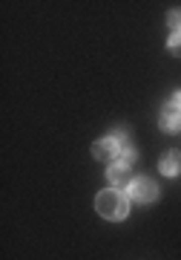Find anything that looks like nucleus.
<instances>
[{"instance_id":"nucleus-8","label":"nucleus","mask_w":181,"mask_h":260,"mask_svg":"<svg viewBox=\"0 0 181 260\" xmlns=\"http://www.w3.org/2000/svg\"><path fill=\"white\" fill-rule=\"evenodd\" d=\"M170 52H172V55H181V32H172V38H170Z\"/></svg>"},{"instance_id":"nucleus-4","label":"nucleus","mask_w":181,"mask_h":260,"mask_svg":"<svg viewBox=\"0 0 181 260\" xmlns=\"http://www.w3.org/2000/svg\"><path fill=\"white\" fill-rule=\"evenodd\" d=\"M132 197H135L138 203H155V197H158V185H155L153 179L138 177L135 182H132Z\"/></svg>"},{"instance_id":"nucleus-9","label":"nucleus","mask_w":181,"mask_h":260,"mask_svg":"<svg viewBox=\"0 0 181 260\" xmlns=\"http://www.w3.org/2000/svg\"><path fill=\"white\" fill-rule=\"evenodd\" d=\"M112 139H115L118 145H121V148H124V145H129V142H127V130H124V127L112 130Z\"/></svg>"},{"instance_id":"nucleus-2","label":"nucleus","mask_w":181,"mask_h":260,"mask_svg":"<svg viewBox=\"0 0 181 260\" xmlns=\"http://www.w3.org/2000/svg\"><path fill=\"white\" fill-rule=\"evenodd\" d=\"M118 153H121V145H118L112 136H109V139H98L92 145V156L101 159V162H115Z\"/></svg>"},{"instance_id":"nucleus-6","label":"nucleus","mask_w":181,"mask_h":260,"mask_svg":"<svg viewBox=\"0 0 181 260\" xmlns=\"http://www.w3.org/2000/svg\"><path fill=\"white\" fill-rule=\"evenodd\" d=\"M181 168V153L178 150H170V153H164L161 156V174H167V177H175Z\"/></svg>"},{"instance_id":"nucleus-11","label":"nucleus","mask_w":181,"mask_h":260,"mask_svg":"<svg viewBox=\"0 0 181 260\" xmlns=\"http://www.w3.org/2000/svg\"><path fill=\"white\" fill-rule=\"evenodd\" d=\"M178 107H181V95H178Z\"/></svg>"},{"instance_id":"nucleus-10","label":"nucleus","mask_w":181,"mask_h":260,"mask_svg":"<svg viewBox=\"0 0 181 260\" xmlns=\"http://www.w3.org/2000/svg\"><path fill=\"white\" fill-rule=\"evenodd\" d=\"M167 23L178 32V29H181V12H170V15H167Z\"/></svg>"},{"instance_id":"nucleus-7","label":"nucleus","mask_w":181,"mask_h":260,"mask_svg":"<svg viewBox=\"0 0 181 260\" xmlns=\"http://www.w3.org/2000/svg\"><path fill=\"white\" fill-rule=\"evenodd\" d=\"M135 159H138V153H135V148H129V145H124L121 153H118V162H124V165H132Z\"/></svg>"},{"instance_id":"nucleus-1","label":"nucleus","mask_w":181,"mask_h":260,"mask_svg":"<svg viewBox=\"0 0 181 260\" xmlns=\"http://www.w3.org/2000/svg\"><path fill=\"white\" fill-rule=\"evenodd\" d=\"M95 208L107 220H124L129 214V200L121 191H101L98 200H95Z\"/></svg>"},{"instance_id":"nucleus-5","label":"nucleus","mask_w":181,"mask_h":260,"mask_svg":"<svg viewBox=\"0 0 181 260\" xmlns=\"http://www.w3.org/2000/svg\"><path fill=\"white\" fill-rule=\"evenodd\" d=\"M107 177H109V182L115 188H124V185H129V182H135L132 179V171H129V165H124V162H109V168H107Z\"/></svg>"},{"instance_id":"nucleus-3","label":"nucleus","mask_w":181,"mask_h":260,"mask_svg":"<svg viewBox=\"0 0 181 260\" xmlns=\"http://www.w3.org/2000/svg\"><path fill=\"white\" fill-rule=\"evenodd\" d=\"M158 121H161V130H167V133H175V130L181 127V107H178V102L164 104Z\"/></svg>"}]
</instances>
